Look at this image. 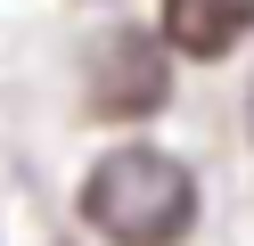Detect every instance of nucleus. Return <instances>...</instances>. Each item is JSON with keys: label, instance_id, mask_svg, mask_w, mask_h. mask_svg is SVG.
<instances>
[{"label": "nucleus", "instance_id": "obj_1", "mask_svg": "<svg viewBox=\"0 0 254 246\" xmlns=\"http://www.w3.org/2000/svg\"><path fill=\"white\" fill-rule=\"evenodd\" d=\"M82 222L115 246H172L197 222V180L164 148H107L82 172Z\"/></svg>", "mask_w": 254, "mask_h": 246}, {"label": "nucleus", "instance_id": "obj_3", "mask_svg": "<svg viewBox=\"0 0 254 246\" xmlns=\"http://www.w3.org/2000/svg\"><path fill=\"white\" fill-rule=\"evenodd\" d=\"M254 33V0H164V41L189 58H221Z\"/></svg>", "mask_w": 254, "mask_h": 246}, {"label": "nucleus", "instance_id": "obj_2", "mask_svg": "<svg viewBox=\"0 0 254 246\" xmlns=\"http://www.w3.org/2000/svg\"><path fill=\"white\" fill-rule=\"evenodd\" d=\"M164 41L156 33H107L99 49H90V98H99V115H148L156 98H164Z\"/></svg>", "mask_w": 254, "mask_h": 246}]
</instances>
